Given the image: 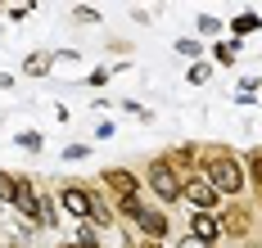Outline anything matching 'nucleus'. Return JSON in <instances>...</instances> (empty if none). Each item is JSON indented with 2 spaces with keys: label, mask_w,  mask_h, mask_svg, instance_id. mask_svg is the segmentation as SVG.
I'll list each match as a JSON object with an SVG mask.
<instances>
[{
  "label": "nucleus",
  "mask_w": 262,
  "mask_h": 248,
  "mask_svg": "<svg viewBox=\"0 0 262 248\" xmlns=\"http://www.w3.org/2000/svg\"><path fill=\"white\" fill-rule=\"evenodd\" d=\"M208 181H212L217 194H239L244 190V171H239V163L226 158V154H217V158L208 163Z\"/></svg>",
  "instance_id": "f257e3e1"
},
{
  "label": "nucleus",
  "mask_w": 262,
  "mask_h": 248,
  "mask_svg": "<svg viewBox=\"0 0 262 248\" xmlns=\"http://www.w3.org/2000/svg\"><path fill=\"white\" fill-rule=\"evenodd\" d=\"M149 185H154V194L163 199V203L181 199V181H177V171H172V163H154V167H149Z\"/></svg>",
  "instance_id": "f03ea898"
},
{
  "label": "nucleus",
  "mask_w": 262,
  "mask_h": 248,
  "mask_svg": "<svg viewBox=\"0 0 262 248\" xmlns=\"http://www.w3.org/2000/svg\"><path fill=\"white\" fill-rule=\"evenodd\" d=\"M181 194L190 199V203H194V208H199V212H208L212 203H217V190H212V181H208V176H190V181L181 185Z\"/></svg>",
  "instance_id": "7ed1b4c3"
},
{
  "label": "nucleus",
  "mask_w": 262,
  "mask_h": 248,
  "mask_svg": "<svg viewBox=\"0 0 262 248\" xmlns=\"http://www.w3.org/2000/svg\"><path fill=\"white\" fill-rule=\"evenodd\" d=\"M59 203H63V212H68L73 221H86V217H91V194L77 190V185H63V190H59Z\"/></svg>",
  "instance_id": "20e7f679"
},
{
  "label": "nucleus",
  "mask_w": 262,
  "mask_h": 248,
  "mask_svg": "<svg viewBox=\"0 0 262 248\" xmlns=\"http://www.w3.org/2000/svg\"><path fill=\"white\" fill-rule=\"evenodd\" d=\"M14 203L23 208V217L41 221V194L32 190V181H23V176H18V190H14Z\"/></svg>",
  "instance_id": "39448f33"
},
{
  "label": "nucleus",
  "mask_w": 262,
  "mask_h": 248,
  "mask_svg": "<svg viewBox=\"0 0 262 248\" xmlns=\"http://www.w3.org/2000/svg\"><path fill=\"white\" fill-rule=\"evenodd\" d=\"M190 235L204 239V244H212V239L222 235V221L212 217V212H194V217H190Z\"/></svg>",
  "instance_id": "423d86ee"
},
{
  "label": "nucleus",
  "mask_w": 262,
  "mask_h": 248,
  "mask_svg": "<svg viewBox=\"0 0 262 248\" xmlns=\"http://www.w3.org/2000/svg\"><path fill=\"white\" fill-rule=\"evenodd\" d=\"M104 185L118 194V199H131V194H136V176L122 171V167H113V171H104Z\"/></svg>",
  "instance_id": "0eeeda50"
},
{
  "label": "nucleus",
  "mask_w": 262,
  "mask_h": 248,
  "mask_svg": "<svg viewBox=\"0 0 262 248\" xmlns=\"http://www.w3.org/2000/svg\"><path fill=\"white\" fill-rule=\"evenodd\" d=\"M140 230H145V235H149V239H163V235H167V217H163V212H140Z\"/></svg>",
  "instance_id": "6e6552de"
},
{
  "label": "nucleus",
  "mask_w": 262,
  "mask_h": 248,
  "mask_svg": "<svg viewBox=\"0 0 262 248\" xmlns=\"http://www.w3.org/2000/svg\"><path fill=\"white\" fill-rule=\"evenodd\" d=\"M14 190H18V176L0 171V203H14Z\"/></svg>",
  "instance_id": "1a4fd4ad"
},
{
  "label": "nucleus",
  "mask_w": 262,
  "mask_h": 248,
  "mask_svg": "<svg viewBox=\"0 0 262 248\" xmlns=\"http://www.w3.org/2000/svg\"><path fill=\"white\" fill-rule=\"evenodd\" d=\"M226 230H231V235H244V230H249V217H244V212H231V217H226Z\"/></svg>",
  "instance_id": "9d476101"
},
{
  "label": "nucleus",
  "mask_w": 262,
  "mask_h": 248,
  "mask_svg": "<svg viewBox=\"0 0 262 248\" xmlns=\"http://www.w3.org/2000/svg\"><path fill=\"white\" fill-rule=\"evenodd\" d=\"M27 72H36V77H41V72H46V68H50V59L46 55H27V63H23Z\"/></svg>",
  "instance_id": "9b49d317"
},
{
  "label": "nucleus",
  "mask_w": 262,
  "mask_h": 248,
  "mask_svg": "<svg viewBox=\"0 0 262 248\" xmlns=\"http://www.w3.org/2000/svg\"><path fill=\"white\" fill-rule=\"evenodd\" d=\"M253 28H258V18H253V14H239V18H235V32H239V36H244V32H253Z\"/></svg>",
  "instance_id": "f8f14e48"
},
{
  "label": "nucleus",
  "mask_w": 262,
  "mask_h": 248,
  "mask_svg": "<svg viewBox=\"0 0 262 248\" xmlns=\"http://www.w3.org/2000/svg\"><path fill=\"white\" fill-rule=\"evenodd\" d=\"M18 144H23V149H41V131H23Z\"/></svg>",
  "instance_id": "ddd939ff"
},
{
  "label": "nucleus",
  "mask_w": 262,
  "mask_h": 248,
  "mask_svg": "<svg viewBox=\"0 0 262 248\" xmlns=\"http://www.w3.org/2000/svg\"><path fill=\"white\" fill-rule=\"evenodd\" d=\"M190 82H194V86L208 82V63H194V68H190Z\"/></svg>",
  "instance_id": "4468645a"
},
{
  "label": "nucleus",
  "mask_w": 262,
  "mask_h": 248,
  "mask_svg": "<svg viewBox=\"0 0 262 248\" xmlns=\"http://www.w3.org/2000/svg\"><path fill=\"white\" fill-rule=\"evenodd\" d=\"M212 59H217V63H231V59H235V45H217Z\"/></svg>",
  "instance_id": "2eb2a0df"
},
{
  "label": "nucleus",
  "mask_w": 262,
  "mask_h": 248,
  "mask_svg": "<svg viewBox=\"0 0 262 248\" xmlns=\"http://www.w3.org/2000/svg\"><path fill=\"white\" fill-rule=\"evenodd\" d=\"M249 171H253V181H258V190H262V154H253V158H249Z\"/></svg>",
  "instance_id": "dca6fc26"
},
{
  "label": "nucleus",
  "mask_w": 262,
  "mask_h": 248,
  "mask_svg": "<svg viewBox=\"0 0 262 248\" xmlns=\"http://www.w3.org/2000/svg\"><path fill=\"white\" fill-rule=\"evenodd\" d=\"M122 208H127V217H140V212H145V208H140V199H136V194H131V199H122Z\"/></svg>",
  "instance_id": "f3484780"
},
{
  "label": "nucleus",
  "mask_w": 262,
  "mask_h": 248,
  "mask_svg": "<svg viewBox=\"0 0 262 248\" xmlns=\"http://www.w3.org/2000/svg\"><path fill=\"white\" fill-rule=\"evenodd\" d=\"M181 248H212V244H204V239H194V235H185V239H181Z\"/></svg>",
  "instance_id": "a211bd4d"
},
{
  "label": "nucleus",
  "mask_w": 262,
  "mask_h": 248,
  "mask_svg": "<svg viewBox=\"0 0 262 248\" xmlns=\"http://www.w3.org/2000/svg\"><path fill=\"white\" fill-rule=\"evenodd\" d=\"M63 248H81V244H63Z\"/></svg>",
  "instance_id": "6ab92c4d"
},
{
  "label": "nucleus",
  "mask_w": 262,
  "mask_h": 248,
  "mask_svg": "<svg viewBox=\"0 0 262 248\" xmlns=\"http://www.w3.org/2000/svg\"><path fill=\"white\" fill-rule=\"evenodd\" d=\"M258 248H262V244H258Z\"/></svg>",
  "instance_id": "aec40b11"
}]
</instances>
